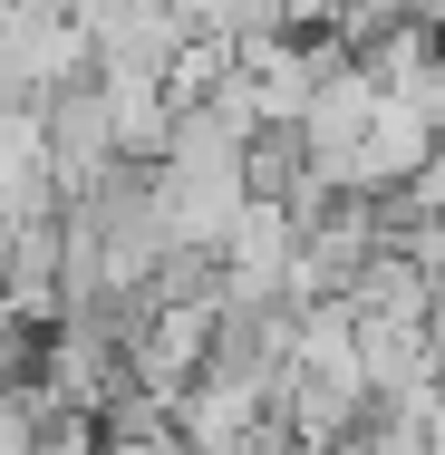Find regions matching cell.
Returning a JSON list of instances; mask_svg holds the SVG:
<instances>
[{"label": "cell", "instance_id": "cell-2", "mask_svg": "<svg viewBox=\"0 0 445 455\" xmlns=\"http://www.w3.org/2000/svg\"><path fill=\"white\" fill-rule=\"evenodd\" d=\"M97 116H107V136H116V156L126 165H155L165 156V136H175V97L155 68H97Z\"/></svg>", "mask_w": 445, "mask_h": 455}, {"label": "cell", "instance_id": "cell-4", "mask_svg": "<svg viewBox=\"0 0 445 455\" xmlns=\"http://www.w3.org/2000/svg\"><path fill=\"white\" fill-rule=\"evenodd\" d=\"M29 455H107V427H97L88 407H59L39 387V436H29Z\"/></svg>", "mask_w": 445, "mask_h": 455}, {"label": "cell", "instance_id": "cell-3", "mask_svg": "<svg viewBox=\"0 0 445 455\" xmlns=\"http://www.w3.org/2000/svg\"><path fill=\"white\" fill-rule=\"evenodd\" d=\"M59 213V184L39 156V107H0V223H49Z\"/></svg>", "mask_w": 445, "mask_h": 455}, {"label": "cell", "instance_id": "cell-5", "mask_svg": "<svg viewBox=\"0 0 445 455\" xmlns=\"http://www.w3.org/2000/svg\"><path fill=\"white\" fill-rule=\"evenodd\" d=\"M0 252H10V223H0Z\"/></svg>", "mask_w": 445, "mask_h": 455}, {"label": "cell", "instance_id": "cell-1", "mask_svg": "<svg viewBox=\"0 0 445 455\" xmlns=\"http://www.w3.org/2000/svg\"><path fill=\"white\" fill-rule=\"evenodd\" d=\"M78 29H88V59H97V68H155V78H165V59L194 39L175 0H88Z\"/></svg>", "mask_w": 445, "mask_h": 455}]
</instances>
